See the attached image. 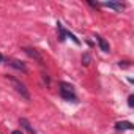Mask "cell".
Here are the masks:
<instances>
[{
	"instance_id": "6da1fadb",
	"label": "cell",
	"mask_w": 134,
	"mask_h": 134,
	"mask_svg": "<svg viewBox=\"0 0 134 134\" xmlns=\"http://www.w3.org/2000/svg\"><path fill=\"white\" fill-rule=\"evenodd\" d=\"M60 95L68 101H74V103L77 101L76 93H74V87L68 82H60Z\"/></svg>"
},
{
	"instance_id": "7a4b0ae2",
	"label": "cell",
	"mask_w": 134,
	"mask_h": 134,
	"mask_svg": "<svg viewBox=\"0 0 134 134\" xmlns=\"http://www.w3.org/2000/svg\"><path fill=\"white\" fill-rule=\"evenodd\" d=\"M7 79L11 82V85L16 88V92H18V93H21L25 99H30V93H29V90L25 88V85H24L22 82H19L18 79H14V77H11V76H7Z\"/></svg>"
},
{
	"instance_id": "3957f363",
	"label": "cell",
	"mask_w": 134,
	"mask_h": 134,
	"mask_svg": "<svg viewBox=\"0 0 134 134\" xmlns=\"http://www.w3.org/2000/svg\"><path fill=\"white\" fill-rule=\"evenodd\" d=\"M115 129L117 131H131V129H134V126H132V123H129V121H117L115 123Z\"/></svg>"
},
{
	"instance_id": "277c9868",
	"label": "cell",
	"mask_w": 134,
	"mask_h": 134,
	"mask_svg": "<svg viewBox=\"0 0 134 134\" xmlns=\"http://www.w3.org/2000/svg\"><path fill=\"white\" fill-rule=\"evenodd\" d=\"M101 7L112 8V10H115V11H121V10H125V5H123V3H117V2H104V3H101Z\"/></svg>"
},
{
	"instance_id": "5b68a950",
	"label": "cell",
	"mask_w": 134,
	"mask_h": 134,
	"mask_svg": "<svg viewBox=\"0 0 134 134\" xmlns=\"http://www.w3.org/2000/svg\"><path fill=\"white\" fill-rule=\"evenodd\" d=\"M7 62H8V65L11 66V68H16V70H19V71H25V70H27L25 65H24L22 62H19V60L11 58V60H7Z\"/></svg>"
},
{
	"instance_id": "8992f818",
	"label": "cell",
	"mask_w": 134,
	"mask_h": 134,
	"mask_svg": "<svg viewBox=\"0 0 134 134\" xmlns=\"http://www.w3.org/2000/svg\"><path fill=\"white\" fill-rule=\"evenodd\" d=\"M95 38H96V41H98V44H99V47H101V51H103V52H109V51H110V47H109V43H107V41H106L103 36L96 35Z\"/></svg>"
},
{
	"instance_id": "52a82bcc",
	"label": "cell",
	"mask_w": 134,
	"mask_h": 134,
	"mask_svg": "<svg viewBox=\"0 0 134 134\" xmlns=\"http://www.w3.org/2000/svg\"><path fill=\"white\" fill-rule=\"evenodd\" d=\"M24 51H25V54H27V55H30L32 58H35V60H38L40 63L43 62V58H41V55L38 54V51H35V49H32V47H25Z\"/></svg>"
},
{
	"instance_id": "ba28073f",
	"label": "cell",
	"mask_w": 134,
	"mask_h": 134,
	"mask_svg": "<svg viewBox=\"0 0 134 134\" xmlns=\"http://www.w3.org/2000/svg\"><path fill=\"white\" fill-rule=\"evenodd\" d=\"M57 30H58V38H60V41H65V38H66V30L63 29L62 22H57Z\"/></svg>"
},
{
	"instance_id": "9c48e42d",
	"label": "cell",
	"mask_w": 134,
	"mask_h": 134,
	"mask_svg": "<svg viewBox=\"0 0 134 134\" xmlns=\"http://www.w3.org/2000/svg\"><path fill=\"white\" fill-rule=\"evenodd\" d=\"M19 123H21V125H22V126H24V128H25V129L30 132V134H36V132H35V129L32 128V125H30V123H29L25 118H21V120H19Z\"/></svg>"
},
{
	"instance_id": "30bf717a",
	"label": "cell",
	"mask_w": 134,
	"mask_h": 134,
	"mask_svg": "<svg viewBox=\"0 0 134 134\" xmlns=\"http://www.w3.org/2000/svg\"><path fill=\"white\" fill-rule=\"evenodd\" d=\"M82 63H84V65H88V63H90V57H88V54H85V55L82 57Z\"/></svg>"
},
{
	"instance_id": "8fae6325",
	"label": "cell",
	"mask_w": 134,
	"mask_h": 134,
	"mask_svg": "<svg viewBox=\"0 0 134 134\" xmlns=\"http://www.w3.org/2000/svg\"><path fill=\"white\" fill-rule=\"evenodd\" d=\"M128 106H129V107L134 106V96H132V95H129V98H128Z\"/></svg>"
},
{
	"instance_id": "7c38bea8",
	"label": "cell",
	"mask_w": 134,
	"mask_h": 134,
	"mask_svg": "<svg viewBox=\"0 0 134 134\" xmlns=\"http://www.w3.org/2000/svg\"><path fill=\"white\" fill-rule=\"evenodd\" d=\"M3 62H5V58H3V55H2V54H0V63H3Z\"/></svg>"
},
{
	"instance_id": "4fadbf2b",
	"label": "cell",
	"mask_w": 134,
	"mask_h": 134,
	"mask_svg": "<svg viewBox=\"0 0 134 134\" xmlns=\"http://www.w3.org/2000/svg\"><path fill=\"white\" fill-rule=\"evenodd\" d=\"M11 134H22V132H21V131H19V129H16V131H13V132H11Z\"/></svg>"
}]
</instances>
